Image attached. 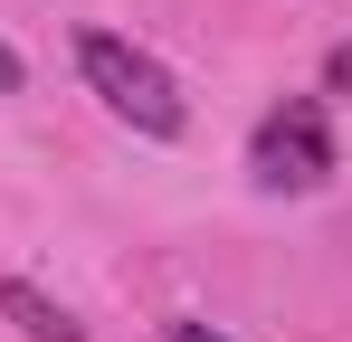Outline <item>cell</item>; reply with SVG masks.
<instances>
[{"label":"cell","mask_w":352,"mask_h":342,"mask_svg":"<svg viewBox=\"0 0 352 342\" xmlns=\"http://www.w3.org/2000/svg\"><path fill=\"white\" fill-rule=\"evenodd\" d=\"M324 86H333V95H352V38H343L333 57H324Z\"/></svg>","instance_id":"4"},{"label":"cell","mask_w":352,"mask_h":342,"mask_svg":"<svg viewBox=\"0 0 352 342\" xmlns=\"http://www.w3.org/2000/svg\"><path fill=\"white\" fill-rule=\"evenodd\" d=\"M10 86H19V48L0 38V95H10Z\"/></svg>","instance_id":"5"},{"label":"cell","mask_w":352,"mask_h":342,"mask_svg":"<svg viewBox=\"0 0 352 342\" xmlns=\"http://www.w3.org/2000/svg\"><path fill=\"white\" fill-rule=\"evenodd\" d=\"M172 342H229V333H210V323H172Z\"/></svg>","instance_id":"6"},{"label":"cell","mask_w":352,"mask_h":342,"mask_svg":"<svg viewBox=\"0 0 352 342\" xmlns=\"http://www.w3.org/2000/svg\"><path fill=\"white\" fill-rule=\"evenodd\" d=\"M248 171H257L267 190H324V171H333L324 105H314V95H286V105L257 124V143H248Z\"/></svg>","instance_id":"2"},{"label":"cell","mask_w":352,"mask_h":342,"mask_svg":"<svg viewBox=\"0 0 352 342\" xmlns=\"http://www.w3.org/2000/svg\"><path fill=\"white\" fill-rule=\"evenodd\" d=\"M76 67H86V86H96V95H105L133 133L172 143L181 124H190V105H181V86H172V67H162V57H143L133 38H115V29H86V38H76Z\"/></svg>","instance_id":"1"},{"label":"cell","mask_w":352,"mask_h":342,"mask_svg":"<svg viewBox=\"0 0 352 342\" xmlns=\"http://www.w3.org/2000/svg\"><path fill=\"white\" fill-rule=\"evenodd\" d=\"M0 314H10L29 342H86V323L67 314L58 295H38V285H19V276H0Z\"/></svg>","instance_id":"3"}]
</instances>
